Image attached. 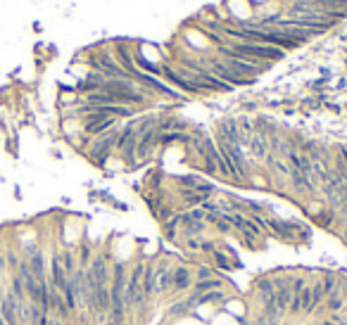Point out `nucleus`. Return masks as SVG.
<instances>
[{"instance_id": "ddd939ff", "label": "nucleus", "mask_w": 347, "mask_h": 325, "mask_svg": "<svg viewBox=\"0 0 347 325\" xmlns=\"http://www.w3.org/2000/svg\"><path fill=\"white\" fill-rule=\"evenodd\" d=\"M252 325H281V318L278 316H264V313H257Z\"/></svg>"}, {"instance_id": "dca6fc26", "label": "nucleus", "mask_w": 347, "mask_h": 325, "mask_svg": "<svg viewBox=\"0 0 347 325\" xmlns=\"http://www.w3.org/2000/svg\"><path fill=\"white\" fill-rule=\"evenodd\" d=\"M309 283L305 275H292V292H300V290H305Z\"/></svg>"}, {"instance_id": "f257e3e1", "label": "nucleus", "mask_w": 347, "mask_h": 325, "mask_svg": "<svg viewBox=\"0 0 347 325\" xmlns=\"http://www.w3.org/2000/svg\"><path fill=\"white\" fill-rule=\"evenodd\" d=\"M126 280H128V268L126 263H110V313H107V323L110 325H124L126 323Z\"/></svg>"}, {"instance_id": "aec40b11", "label": "nucleus", "mask_w": 347, "mask_h": 325, "mask_svg": "<svg viewBox=\"0 0 347 325\" xmlns=\"http://www.w3.org/2000/svg\"><path fill=\"white\" fill-rule=\"evenodd\" d=\"M3 297H5V294H3V283H0V304H3ZM0 325H5V320H3V316H0Z\"/></svg>"}, {"instance_id": "0eeeda50", "label": "nucleus", "mask_w": 347, "mask_h": 325, "mask_svg": "<svg viewBox=\"0 0 347 325\" xmlns=\"http://www.w3.org/2000/svg\"><path fill=\"white\" fill-rule=\"evenodd\" d=\"M224 285H226V280H221V278H216V275H214V278H207V280H195L190 292L200 297V294L209 292V290H224Z\"/></svg>"}, {"instance_id": "f3484780", "label": "nucleus", "mask_w": 347, "mask_h": 325, "mask_svg": "<svg viewBox=\"0 0 347 325\" xmlns=\"http://www.w3.org/2000/svg\"><path fill=\"white\" fill-rule=\"evenodd\" d=\"M186 249H190V252H200V238H186Z\"/></svg>"}, {"instance_id": "b1692460", "label": "nucleus", "mask_w": 347, "mask_h": 325, "mask_svg": "<svg viewBox=\"0 0 347 325\" xmlns=\"http://www.w3.org/2000/svg\"><path fill=\"white\" fill-rule=\"evenodd\" d=\"M0 254H3V252H0Z\"/></svg>"}, {"instance_id": "4468645a", "label": "nucleus", "mask_w": 347, "mask_h": 325, "mask_svg": "<svg viewBox=\"0 0 347 325\" xmlns=\"http://www.w3.org/2000/svg\"><path fill=\"white\" fill-rule=\"evenodd\" d=\"M207 278H214V268L205 266V263H200L195 271V280H207Z\"/></svg>"}, {"instance_id": "6e6552de", "label": "nucleus", "mask_w": 347, "mask_h": 325, "mask_svg": "<svg viewBox=\"0 0 347 325\" xmlns=\"http://www.w3.org/2000/svg\"><path fill=\"white\" fill-rule=\"evenodd\" d=\"M250 150H252V155L257 157V159H267L269 155V138L267 135H262V133H252V138H250Z\"/></svg>"}, {"instance_id": "f8f14e48", "label": "nucleus", "mask_w": 347, "mask_h": 325, "mask_svg": "<svg viewBox=\"0 0 347 325\" xmlns=\"http://www.w3.org/2000/svg\"><path fill=\"white\" fill-rule=\"evenodd\" d=\"M324 299H326V294H324V287H321V283L316 280L314 285H312V306H314V311L324 304Z\"/></svg>"}, {"instance_id": "9b49d317", "label": "nucleus", "mask_w": 347, "mask_h": 325, "mask_svg": "<svg viewBox=\"0 0 347 325\" xmlns=\"http://www.w3.org/2000/svg\"><path fill=\"white\" fill-rule=\"evenodd\" d=\"M252 290L257 292V297H259V294L276 292V287H274V275H259V278H254Z\"/></svg>"}, {"instance_id": "39448f33", "label": "nucleus", "mask_w": 347, "mask_h": 325, "mask_svg": "<svg viewBox=\"0 0 347 325\" xmlns=\"http://www.w3.org/2000/svg\"><path fill=\"white\" fill-rule=\"evenodd\" d=\"M0 316H3L5 325H22V318H19V302H17V297L12 292H8L3 297Z\"/></svg>"}, {"instance_id": "f03ea898", "label": "nucleus", "mask_w": 347, "mask_h": 325, "mask_svg": "<svg viewBox=\"0 0 347 325\" xmlns=\"http://www.w3.org/2000/svg\"><path fill=\"white\" fill-rule=\"evenodd\" d=\"M145 266H148V259H138V261L128 268L124 299H126V313L131 318L143 316V311L148 306V304H145V297H143V273H145Z\"/></svg>"}, {"instance_id": "5701e85b", "label": "nucleus", "mask_w": 347, "mask_h": 325, "mask_svg": "<svg viewBox=\"0 0 347 325\" xmlns=\"http://www.w3.org/2000/svg\"><path fill=\"white\" fill-rule=\"evenodd\" d=\"M312 325H321V323H312Z\"/></svg>"}, {"instance_id": "9d476101", "label": "nucleus", "mask_w": 347, "mask_h": 325, "mask_svg": "<svg viewBox=\"0 0 347 325\" xmlns=\"http://www.w3.org/2000/svg\"><path fill=\"white\" fill-rule=\"evenodd\" d=\"M312 221H314L319 228H324V230H333V225H335V211L326 207V209L319 211V214H316Z\"/></svg>"}, {"instance_id": "412c9836", "label": "nucleus", "mask_w": 347, "mask_h": 325, "mask_svg": "<svg viewBox=\"0 0 347 325\" xmlns=\"http://www.w3.org/2000/svg\"><path fill=\"white\" fill-rule=\"evenodd\" d=\"M340 313H342V311H340ZM338 325H347V318H345V316H340V320H338Z\"/></svg>"}, {"instance_id": "423d86ee", "label": "nucleus", "mask_w": 347, "mask_h": 325, "mask_svg": "<svg viewBox=\"0 0 347 325\" xmlns=\"http://www.w3.org/2000/svg\"><path fill=\"white\" fill-rule=\"evenodd\" d=\"M221 313H226V316L236 318L240 325H245V318H247V306H245L243 299H226V304L221 306Z\"/></svg>"}, {"instance_id": "a211bd4d", "label": "nucleus", "mask_w": 347, "mask_h": 325, "mask_svg": "<svg viewBox=\"0 0 347 325\" xmlns=\"http://www.w3.org/2000/svg\"><path fill=\"white\" fill-rule=\"evenodd\" d=\"M214 249H216V245L209 240H200V252H205V254H212Z\"/></svg>"}, {"instance_id": "7ed1b4c3", "label": "nucleus", "mask_w": 347, "mask_h": 325, "mask_svg": "<svg viewBox=\"0 0 347 325\" xmlns=\"http://www.w3.org/2000/svg\"><path fill=\"white\" fill-rule=\"evenodd\" d=\"M152 275H155V294L159 299L171 297V280H174V263L169 259H152Z\"/></svg>"}, {"instance_id": "20e7f679", "label": "nucleus", "mask_w": 347, "mask_h": 325, "mask_svg": "<svg viewBox=\"0 0 347 325\" xmlns=\"http://www.w3.org/2000/svg\"><path fill=\"white\" fill-rule=\"evenodd\" d=\"M193 271L186 263H174V280H171V297H183L193 290Z\"/></svg>"}, {"instance_id": "1a4fd4ad", "label": "nucleus", "mask_w": 347, "mask_h": 325, "mask_svg": "<svg viewBox=\"0 0 347 325\" xmlns=\"http://www.w3.org/2000/svg\"><path fill=\"white\" fill-rule=\"evenodd\" d=\"M321 306L326 309V313H338V311H342V309H345V294H342V290L328 294Z\"/></svg>"}, {"instance_id": "2eb2a0df", "label": "nucleus", "mask_w": 347, "mask_h": 325, "mask_svg": "<svg viewBox=\"0 0 347 325\" xmlns=\"http://www.w3.org/2000/svg\"><path fill=\"white\" fill-rule=\"evenodd\" d=\"M212 225L221 233V235H229V233H233V225H231L229 221H226V218H216V221H214Z\"/></svg>"}, {"instance_id": "6ab92c4d", "label": "nucleus", "mask_w": 347, "mask_h": 325, "mask_svg": "<svg viewBox=\"0 0 347 325\" xmlns=\"http://www.w3.org/2000/svg\"><path fill=\"white\" fill-rule=\"evenodd\" d=\"M335 235H338L340 240H342V245H345V247H347V223H345V225H342V228H340V230H338V233H335Z\"/></svg>"}, {"instance_id": "4be33fe9", "label": "nucleus", "mask_w": 347, "mask_h": 325, "mask_svg": "<svg viewBox=\"0 0 347 325\" xmlns=\"http://www.w3.org/2000/svg\"><path fill=\"white\" fill-rule=\"evenodd\" d=\"M342 316H345V318H347V306H345V309H342Z\"/></svg>"}]
</instances>
